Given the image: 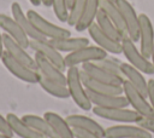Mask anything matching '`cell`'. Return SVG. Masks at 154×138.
<instances>
[{
	"mask_svg": "<svg viewBox=\"0 0 154 138\" xmlns=\"http://www.w3.org/2000/svg\"><path fill=\"white\" fill-rule=\"evenodd\" d=\"M79 75H81L82 84L89 91H93L96 93H102V94H116V96L123 94V87L122 86L109 85V84H105V82L94 80L90 76H88L82 69H79Z\"/></svg>",
	"mask_w": 154,
	"mask_h": 138,
	"instance_id": "ffe728a7",
	"label": "cell"
},
{
	"mask_svg": "<svg viewBox=\"0 0 154 138\" xmlns=\"http://www.w3.org/2000/svg\"><path fill=\"white\" fill-rule=\"evenodd\" d=\"M93 113L109 121H114L118 123H137L143 116H141L134 109L128 108H100L94 107L91 108Z\"/></svg>",
	"mask_w": 154,
	"mask_h": 138,
	"instance_id": "8992f818",
	"label": "cell"
},
{
	"mask_svg": "<svg viewBox=\"0 0 154 138\" xmlns=\"http://www.w3.org/2000/svg\"><path fill=\"white\" fill-rule=\"evenodd\" d=\"M34 59L36 62V67H37V71L40 73L41 76L59 82L61 85H66V75L64 74L63 70H60L58 67H55L52 62H49L48 59H46L43 56H41L40 53L35 52Z\"/></svg>",
	"mask_w": 154,
	"mask_h": 138,
	"instance_id": "2e32d148",
	"label": "cell"
},
{
	"mask_svg": "<svg viewBox=\"0 0 154 138\" xmlns=\"http://www.w3.org/2000/svg\"><path fill=\"white\" fill-rule=\"evenodd\" d=\"M122 87H123V94L126 97L129 105H131L135 111H137L143 117H154V110L144 94H142L128 80H124Z\"/></svg>",
	"mask_w": 154,
	"mask_h": 138,
	"instance_id": "3957f363",
	"label": "cell"
},
{
	"mask_svg": "<svg viewBox=\"0 0 154 138\" xmlns=\"http://www.w3.org/2000/svg\"><path fill=\"white\" fill-rule=\"evenodd\" d=\"M105 138H152V133L137 123H118L105 128Z\"/></svg>",
	"mask_w": 154,
	"mask_h": 138,
	"instance_id": "9c48e42d",
	"label": "cell"
},
{
	"mask_svg": "<svg viewBox=\"0 0 154 138\" xmlns=\"http://www.w3.org/2000/svg\"><path fill=\"white\" fill-rule=\"evenodd\" d=\"M140 18V51L147 58H150L153 47H154V27L150 18L141 13L138 15Z\"/></svg>",
	"mask_w": 154,
	"mask_h": 138,
	"instance_id": "8fae6325",
	"label": "cell"
},
{
	"mask_svg": "<svg viewBox=\"0 0 154 138\" xmlns=\"http://www.w3.org/2000/svg\"><path fill=\"white\" fill-rule=\"evenodd\" d=\"M0 29L5 31L10 38L22 45L24 48H29L30 39L20 28V25L14 21L12 16H7L5 13H0Z\"/></svg>",
	"mask_w": 154,
	"mask_h": 138,
	"instance_id": "4fadbf2b",
	"label": "cell"
},
{
	"mask_svg": "<svg viewBox=\"0 0 154 138\" xmlns=\"http://www.w3.org/2000/svg\"><path fill=\"white\" fill-rule=\"evenodd\" d=\"M73 1H75V0H66V4H67V7H69V8H70L71 5L73 4Z\"/></svg>",
	"mask_w": 154,
	"mask_h": 138,
	"instance_id": "ab89813d",
	"label": "cell"
},
{
	"mask_svg": "<svg viewBox=\"0 0 154 138\" xmlns=\"http://www.w3.org/2000/svg\"><path fill=\"white\" fill-rule=\"evenodd\" d=\"M11 13H12V17L14 18V21L20 25V28L24 30V33L28 35V38L30 40H46V38L35 28V25L29 19L26 13L23 11L19 2H17V1L12 2Z\"/></svg>",
	"mask_w": 154,
	"mask_h": 138,
	"instance_id": "9a60e30c",
	"label": "cell"
},
{
	"mask_svg": "<svg viewBox=\"0 0 154 138\" xmlns=\"http://www.w3.org/2000/svg\"><path fill=\"white\" fill-rule=\"evenodd\" d=\"M107 1H111V2H114V4L117 2V0H107Z\"/></svg>",
	"mask_w": 154,
	"mask_h": 138,
	"instance_id": "7bdbcfd3",
	"label": "cell"
},
{
	"mask_svg": "<svg viewBox=\"0 0 154 138\" xmlns=\"http://www.w3.org/2000/svg\"><path fill=\"white\" fill-rule=\"evenodd\" d=\"M88 34L93 39V41H95L96 46L101 47L107 53H111V54H120L122 53V42L116 41L111 36L106 35L95 22L88 28Z\"/></svg>",
	"mask_w": 154,
	"mask_h": 138,
	"instance_id": "7c38bea8",
	"label": "cell"
},
{
	"mask_svg": "<svg viewBox=\"0 0 154 138\" xmlns=\"http://www.w3.org/2000/svg\"><path fill=\"white\" fill-rule=\"evenodd\" d=\"M52 7L58 21L66 23L67 16H69V7L66 4V0H52Z\"/></svg>",
	"mask_w": 154,
	"mask_h": 138,
	"instance_id": "1f68e13d",
	"label": "cell"
},
{
	"mask_svg": "<svg viewBox=\"0 0 154 138\" xmlns=\"http://www.w3.org/2000/svg\"><path fill=\"white\" fill-rule=\"evenodd\" d=\"M26 16L32 22L35 28L48 40L71 36V31L70 30H67V29H65L63 27H59V25L47 21L46 18H43L40 13H37L34 10H28L26 11Z\"/></svg>",
	"mask_w": 154,
	"mask_h": 138,
	"instance_id": "277c9868",
	"label": "cell"
},
{
	"mask_svg": "<svg viewBox=\"0 0 154 138\" xmlns=\"http://www.w3.org/2000/svg\"><path fill=\"white\" fill-rule=\"evenodd\" d=\"M72 130H73L75 138H101L97 134L89 132V131H85V130H81V128H72Z\"/></svg>",
	"mask_w": 154,
	"mask_h": 138,
	"instance_id": "e575fe53",
	"label": "cell"
},
{
	"mask_svg": "<svg viewBox=\"0 0 154 138\" xmlns=\"http://www.w3.org/2000/svg\"><path fill=\"white\" fill-rule=\"evenodd\" d=\"M0 138H13L11 136H4V134H0Z\"/></svg>",
	"mask_w": 154,
	"mask_h": 138,
	"instance_id": "b9f144b4",
	"label": "cell"
},
{
	"mask_svg": "<svg viewBox=\"0 0 154 138\" xmlns=\"http://www.w3.org/2000/svg\"><path fill=\"white\" fill-rule=\"evenodd\" d=\"M41 5L49 7V6H52V0H41Z\"/></svg>",
	"mask_w": 154,
	"mask_h": 138,
	"instance_id": "74e56055",
	"label": "cell"
},
{
	"mask_svg": "<svg viewBox=\"0 0 154 138\" xmlns=\"http://www.w3.org/2000/svg\"><path fill=\"white\" fill-rule=\"evenodd\" d=\"M100 10H102L108 16V18L113 22V24L119 29V31L124 36H126V29H125L123 15H122L119 7L117 6V4L107 1V0H100Z\"/></svg>",
	"mask_w": 154,
	"mask_h": 138,
	"instance_id": "4316f807",
	"label": "cell"
},
{
	"mask_svg": "<svg viewBox=\"0 0 154 138\" xmlns=\"http://www.w3.org/2000/svg\"><path fill=\"white\" fill-rule=\"evenodd\" d=\"M66 86L70 92V97L73 99V102L77 104V107H79L82 110H85V111L91 110L93 104L89 99V96L87 93L84 85L82 84L79 69L77 67L67 68Z\"/></svg>",
	"mask_w": 154,
	"mask_h": 138,
	"instance_id": "6da1fadb",
	"label": "cell"
},
{
	"mask_svg": "<svg viewBox=\"0 0 154 138\" xmlns=\"http://www.w3.org/2000/svg\"><path fill=\"white\" fill-rule=\"evenodd\" d=\"M65 120L67 121V123L72 128L85 130V131H89V132L97 134L101 138H105V128L99 122H96L95 120H93L89 116L81 115V114H72V115L66 116Z\"/></svg>",
	"mask_w": 154,
	"mask_h": 138,
	"instance_id": "ac0fdd59",
	"label": "cell"
},
{
	"mask_svg": "<svg viewBox=\"0 0 154 138\" xmlns=\"http://www.w3.org/2000/svg\"><path fill=\"white\" fill-rule=\"evenodd\" d=\"M2 33H1V29H0V62H1V58H2V54L5 52V47H4V38H2Z\"/></svg>",
	"mask_w": 154,
	"mask_h": 138,
	"instance_id": "8d00e7d4",
	"label": "cell"
},
{
	"mask_svg": "<svg viewBox=\"0 0 154 138\" xmlns=\"http://www.w3.org/2000/svg\"><path fill=\"white\" fill-rule=\"evenodd\" d=\"M84 5H85V0H75L73 4L71 5V7L69 8V16H67V24L73 27L77 24L82 12H83V8H84Z\"/></svg>",
	"mask_w": 154,
	"mask_h": 138,
	"instance_id": "4dcf8cb0",
	"label": "cell"
},
{
	"mask_svg": "<svg viewBox=\"0 0 154 138\" xmlns=\"http://www.w3.org/2000/svg\"><path fill=\"white\" fill-rule=\"evenodd\" d=\"M87 90V88H85ZM87 93L89 96V99L94 107H100V108H128L129 102L124 94H102V93H96L93 91L87 90Z\"/></svg>",
	"mask_w": 154,
	"mask_h": 138,
	"instance_id": "e0dca14e",
	"label": "cell"
},
{
	"mask_svg": "<svg viewBox=\"0 0 154 138\" xmlns=\"http://www.w3.org/2000/svg\"><path fill=\"white\" fill-rule=\"evenodd\" d=\"M88 76H90L94 80L105 82V84H109V85H117V86H122L124 82V79L118 77L116 75L109 74L108 71L103 70L101 67H99L95 62H90V63H84L82 64L81 68Z\"/></svg>",
	"mask_w": 154,
	"mask_h": 138,
	"instance_id": "d6986e66",
	"label": "cell"
},
{
	"mask_svg": "<svg viewBox=\"0 0 154 138\" xmlns=\"http://www.w3.org/2000/svg\"><path fill=\"white\" fill-rule=\"evenodd\" d=\"M2 38H4V47H5V51L12 58H14L16 61L23 63L24 65H26V67H29V68H31L34 70H37L36 62H35L34 57H31L26 52V48H24L22 45H19L17 41H14L7 34H4Z\"/></svg>",
	"mask_w": 154,
	"mask_h": 138,
	"instance_id": "5bb4252c",
	"label": "cell"
},
{
	"mask_svg": "<svg viewBox=\"0 0 154 138\" xmlns=\"http://www.w3.org/2000/svg\"><path fill=\"white\" fill-rule=\"evenodd\" d=\"M43 117L51 123V126L53 127V130H54L55 134L58 136V138H75L73 130L67 123L65 117L60 116L59 114H57L54 111L45 113Z\"/></svg>",
	"mask_w": 154,
	"mask_h": 138,
	"instance_id": "cb8c5ba5",
	"label": "cell"
},
{
	"mask_svg": "<svg viewBox=\"0 0 154 138\" xmlns=\"http://www.w3.org/2000/svg\"><path fill=\"white\" fill-rule=\"evenodd\" d=\"M22 120L24 122H26L36 132H38L41 136H43L45 138H58L53 127L45 117L34 115V114H25L22 116Z\"/></svg>",
	"mask_w": 154,
	"mask_h": 138,
	"instance_id": "484cf974",
	"label": "cell"
},
{
	"mask_svg": "<svg viewBox=\"0 0 154 138\" xmlns=\"http://www.w3.org/2000/svg\"><path fill=\"white\" fill-rule=\"evenodd\" d=\"M99 10H100V0H85L83 12H82L77 24L75 25V29L77 31L88 30V28L95 22Z\"/></svg>",
	"mask_w": 154,
	"mask_h": 138,
	"instance_id": "7402d4cb",
	"label": "cell"
},
{
	"mask_svg": "<svg viewBox=\"0 0 154 138\" xmlns=\"http://www.w3.org/2000/svg\"><path fill=\"white\" fill-rule=\"evenodd\" d=\"M95 63H96L99 67H101L103 70L108 71L109 74L124 79L123 73H122V63H123V62H120L119 59H116V58H113V57H108V56H107V57H105V58H102V59H100V61H96ZM124 80H125V79H124Z\"/></svg>",
	"mask_w": 154,
	"mask_h": 138,
	"instance_id": "f546056e",
	"label": "cell"
},
{
	"mask_svg": "<svg viewBox=\"0 0 154 138\" xmlns=\"http://www.w3.org/2000/svg\"><path fill=\"white\" fill-rule=\"evenodd\" d=\"M38 85L42 87V90L45 92H47L48 94H51V96H53L55 98L67 99L70 97V92H69L66 85H61L59 82L48 80V79H46L43 76H41V79L38 81Z\"/></svg>",
	"mask_w": 154,
	"mask_h": 138,
	"instance_id": "f1b7e54d",
	"label": "cell"
},
{
	"mask_svg": "<svg viewBox=\"0 0 154 138\" xmlns=\"http://www.w3.org/2000/svg\"><path fill=\"white\" fill-rule=\"evenodd\" d=\"M59 52H73L77 51L82 47H85L89 45V39L84 36H78V38H61V39H51L48 40Z\"/></svg>",
	"mask_w": 154,
	"mask_h": 138,
	"instance_id": "d4e9b609",
	"label": "cell"
},
{
	"mask_svg": "<svg viewBox=\"0 0 154 138\" xmlns=\"http://www.w3.org/2000/svg\"><path fill=\"white\" fill-rule=\"evenodd\" d=\"M30 2H31V5H34V6H40L41 5V0H29Z\"/></svg>",
	"mask_w": 154,
	"mask_h": 138,
	"instance_id": "f35d334b",
	"label": "cell"
},
{
	"mask_svg": "<svg viewBox=\"0 0 154 138\" xmlns=\"http://www.w3.org/2000/svg\"><path fill=\"white\" fill-rule=\"evenodd\" d=\"M0 134H4V136H11L13 137V132L10 127V123L6 119V116H2L0 114Z\"/></svg>",
	"mask_w": 154,
	"mask_h": 138,
	"instance_id": "d6a6232c",
	"label": "cell"
},
{
	"mask_svg": "<svg viewBox=\"0 0 154 138\" xmlns=\"http://www.w3.org/2000/svg\"><path fill=\"white\" fill-rule=\"evenodd\" d=\"M29 48H31L34 52L40 53L41 56H43L46 59L52 62L60 70L65 71L67 69L66 64H65V57H63L61 52H59L48 41V39H46V40H30Z\"/></svg>",
	"mask_w": 154,
	"mask_h": 138,
	"instance_id": "30bf717a",
	"label": "cell"
},
{
	"mask_svg": "<svg viewBox=\"0 0 154 138\" xmlns=\"http://www.w3.org/2000/svg\"><path fill=\"white\" fill-rule=\"evenodd\" d=\"M1 62L5 65V68L12 75H14L17 79H19L24 82H28V84H38V81L41 79L40 73L37 70H34V69L24 65L23 63L18 62V61H16L6 51L2 54Z\"/></svg>",
	"mask_w": 154,
	"mask_h": 138,
	"instance_id": "52a82bcc",
	"label": "cell"
},
{
	"mask_svg": "<svg viewBox=\"0 0 154 138\" xmlns=\"http://www.w3.org/2000/svg\"><path fill=\"white\" fill-rule=\"evenodd\" d=\"M105 57H107V52L105 50H102L96 45L95 46L88 45L77 51L67 53L65 56V64H66V68H71V67H77L79 64L82 65L84 63L96 62Z\"/></svg>",
	"mask_w": 154,
	"mask_h": 138,
	"instance_id": "5b68a950",
	"label": "cell"
},
{
	"mask_svg": "<svg viewBox=\"0 0 154 138\" xmlns=\"http://www.w3.org/2000/svg\"><path fill=\"white\" fill-rule=\"evenodd\" d=\"M137 125L143 127L144 130H147L152 134H154V117H142L137 122Z\"/></svg>",
	"mask_w": 154,
	"mask_h": 138,
	"instance_id": "836d02e7",
	"label": "cell"
},
{
	"mask_svg": "<svg viewBox=\"0 0 154 138\" xmlns=\"http://www.w3.org/2000/svg\"><path fill=\"white\" fill-rule=\"evenodd\" d=\"M116 4L123 15L126 36L131 39L134 42H137L140 39V18L136 13V10L128 0H117Z\"/></svg>",
	"mask_w": 154,
	"mask_h": 138,
	"instance_id": "ba28073f",
	"label": "cell"
},
{
	"mask_svg": "<svg viewBox=\"0 0 154 138\" xmlns=\"http://www.w3.org/2000/svg\"><path fill=\"white\" fill-rule=\"evenodd\" d=\"M95 21H96L95 23L99 25V28H100L106 35L111 36V38L114 39L116 41L122 42V40L125 38V36L119 31V29L113 24V22L108 18V16H107L102 10H99Z\"/></svg>",
	"mask_w": 154,
	"mask_h": 138,
	"instance_id": "83f0119b",
	"label": "cell"
},
{
	"mask_svg": "<svg viewBox=\"0 0 154 138\" xmlns=\"http://www.w3.org/2000/svg\"><path fill=\"white\" fill-rule=\"evenodd\" d=\"M147 98L149 99V103L154 110V79H149L148 80V94Z\"/></svg>",
	"mask_w": 154,
	"mask_h": 138,
	"instance_id": "d590c367",
	"label": "cell"
},
{
	"mask_svg": "<svg viewBox=\"0 0 154 138\" xmlns=\"http://www.w3.org/2000/svg\"><path fill=\"white\" fill-rule=\"evenodd\" d=\"M122 53L125 56L128 63L135 67L136 69H138L141 73L148 75L154 74V65L152 61L146 56H143L141 51L136 47L135 42L128 36H125L122 40Z\"/></svg>",
	"mask_w": 154,
	"mask_h": 138,
	"instance_id": "7a4b0ae2",
	"label": "cell"
},
{
	"mask_svg": "<svg viewBox=\"0 0 154 138\" xmlns=\"http://www.w3.org/2000/svg\"><path fill=\"white\" fill-rule=\"evenodd\" d=\"M122 73L125 80H128L131 85H134L142 94L147 97L148 94V80L144 79L143 73L132 67L129 63H122Z\"/></svg>",
	"mask_w": 154,
	"mask_h": 138,
	"instance_id": "44dd1931",
	"label": "cell"
},
{
	"mask_svg": "<svg viewBox=\"0 0 154 138\" xmlns=\"http://www.w3.org/2000/svg\"><path fill=\"white\" fill-rule=\"evenodd\" d=\"M6 119L10 123V127L13 132V134L20 137V138H45L38 132H36L34 128H31L26 122L22 120V117L17 116L13 113H8L6 115Z\"/></svg>",
	"mask_w": 154,
	"mask_h": 138,
	"instance_id": "603a6c76",
	"label": "cell"
},
{
	"mask_svg": "<svg viewBox=\"0 0 154 138\" xmlns=\"http://www.w3.org/2000/svg\"><path fill=\"white\" fill-rule=\"evenodd\" d=\"M150 61H152V63L154 65V47H153V52H152V56H150Z\"/></svg>",
	"mask_w": 154,
	"mask_h": 138,
	"instance_id": "60d3db41",
	"label": "cell"
}]
</instances>
